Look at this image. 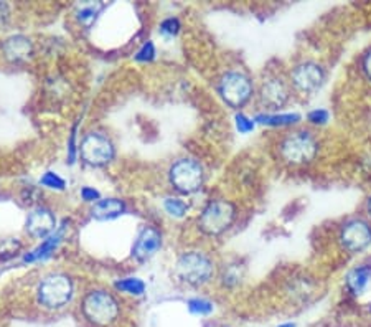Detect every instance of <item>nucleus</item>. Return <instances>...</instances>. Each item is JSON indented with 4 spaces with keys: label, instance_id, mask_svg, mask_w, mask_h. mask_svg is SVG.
I'll return each mask as SVG.
<instances>
[{
    "label": "nucleus",
    "instance_id": "obj_20",
    "mask_svg": "<svg viewBox=\"0 0 371 327\" xmlns=\"http://www.w3.org/2000/svg\"><path fill=\"white\" fill-rule=\"evenodd\" d=\"M116 289L130 296H142L145 293V283L139 278H124L116 283Z\"/></svg>",
    "mask_w": 371,
    "mask_h": 327
},
{
    "label": "nucleus",
    "instance_id": "obj_30",
    "mask_svg": "<svg viewBox=\"0 0 371 327\" xmlns=\"http://www.w3.org/2000/svg\"><path fill=\"white\" fill-rule=\"evenodd\" d=\"M368 214L371 217V197H370V200H368Z\"/></svg>",
    "mask_w": 371,
    "mask_h": 327
},
{
    "label": "nucleus",
    "instance_id": "obj_25",
    "mask_svg": "<svg viewBox=\"0 0 371 327\" xmlns=\"http://www.w3.org/2000/svg\"><path fill=\"white\" fill-rule=\"evenodd\" d=\"M154 56H155V46H154L152 41H147V43H145L142 48L137 51V55H135V60H137V61H150V60H154Z\"/></svg>",
    "mask_w": 371,
    "mask_h": 327
},
{
    "label": "nucleus",
    "instance_id": "obj_29",
    "mask_svg": "<svg viewBox=\"0 0 371 327\" xmlns=\"http://www.w3.org/2000/svg\"><path fill=\"white\" fill-rule=\"evenodd\" d=\"M362 68H363L365 75H367L368 80L371 81V50L368 51L367 55L363 56V61H362Z\"/></svg>",
    "mask_w": 371,
    "mask_h": 327
},
{
    "label": "nucleus",
    "instance_id": "obj_11",
    "mask_svg": "<svg viewBox=\"0 0 371 327\" xmlns=\"http://www.w3.org/2000/svg\"><path fill=\"white\" fill-rule=\"evenodd\" d=\"M27 233L33 238H48L56 228V218L53 212L46 207H36L31 210L25 223Z\"/></svg>",
    "mask_w": 371,
    "mask_h": 327
},
{
    "label": "nucleus",
    "instance_id": "obj_10",
    "mask_svg": "<svg viewBox=\"0 0 371 327\" xmlns=\"http://www.w3.org/2000/svg\"><path fill=\"white\" fill-rule=\"evenodd\" d=\"M291 80H292V85H294L297 90L310 93L322 86L323 80H325V71H323L320 65L307 61V63L297 65L296 68L292 70Z\"/></svg>",
    "mask_w": 371,
    "mask_h": 327
},
{
    "label": "nucleus",
    "instance_id": "obj_23",
    "mask_svg": "<svg viewBox=\"0 0 371 327\" xmlns=\"http://www.w3.org/2000/svg\"><path fill=\"white\" fill-rule=\"evenodd\" d=\"M40 184L46 187V189H51V190H63L65 189V180H63L58 174L55 172H46L43 174V177L40 179Z\"/></svg>",
    "mask_w": 371,
    "mask_h": 327
},
{
    "label": "nucleus",
    "instance_id": "obj_6",
    "mask_svg": "<svg viewBox=\"0 0 371 327\" xmlns=\"http://www.w3.org/2000/svg\"><path fill=\"white\" fill-rule=\"evenodd\" d=\"M170 184L180 194L190 195L202 189L205 174L203 167L193 159H180L169 170Z\"/></svg>",
    "mask_w": 371,
    "mask_h": 327
},
{
    "label": "nucleus",
    "instance_id": "obj_8",
    "mask_svg": "<svg viewBox=\"0 0 371 327\" xmlns=\"http://www.w3.org/2000/svg\"><path fill=\"white\" fill-rule=\"evenodd\" d=\"M219 96L234 109L243 108L253 96V83L246 75L239 71H229L219 80Z\"/></svg>",
    "mask_w": 371,
    "mask_h": 327
},
{
    "label": "nucleus",
    "instance_id": "obj_22",
    "mask_svg": "<svg viewBox=\"0 0 371 327\" xmlns=\"http://www.w3.org/2000/svg\"><path fill=\"white\" fill-rule=\"evenodd\" d=\"M188 309H190V313H193V314L207 316V314H211L215 308H213V303H210L208 299L193 298L188 301Z\"/></svg>",
    "mask_w": 371,
    "mask_h": 327
},
{
    "label": "nucleus",
    "instance_id": "obj_19",
    "mask_svg": "<svg viewBox=\"0 0 371 327\" xmlns=\"http://www.w3.org/2000/svg\"><path fill=\"white\" fill-rule=\"evenodd\" d=\"M299 119V114H259L256 121L268 124V126H287V124L297 123Z\"/></svg>",
    "mask_w": 371,
    "mask_h": 327
},
{
    "label": "nucleus",
    "instance_id": "obj_4",
    "mask_svg": "<svg viewBox=\"0 0 371 327\" xmlns=\"http://www.w3.org/2000/svg\"><path fill=\"white\" fill-rule=\"evenodd\" d=\"M236 207L228 200H211L198 217V227L208 237H219L233 225Z\"/></svg>",
    "mask_w": 371,
    "mask_h": 327
},
{
    "label": "nucleus",
    "instance_id": "obj_17",
    "mask_svg": "<svg viewBox=\"0 0 371 327\" xmlns=\"http://www.w3.org/2000/svg\"><path fill=\"white\" fill-rule=\"evenodd\" d=\"M370 279H371V268L370 266L357 268V269H353V271L347 276V286L353 294H362L363 291L367 289Z\"/></svg>",
    "mask_w": 371,
    "mask_h": 327
},
{
    "label": "nucleus",
    "instance_id": "obj_12",
    "mask_svg": "<svg viewBox=\"0 0 371 327\" xmlns=\"http://www.w3.org/2000/svg\"><path fill=\"white\" fill-rule=\"evenodd\" d=\"M259 100L269 109H279L289 100V88L281 78L273 76L263 81L259 90Z\"/></svg>",
    "mask_w": 371,
    "mask_h": 327
},
{
    "label": "nucleus",
    "instance_id": "obj_18",
    "mask_svg": "<svg viewBox=\"0 0 371 327\" xmlns=\"http://www.w3.org/2000/svg\"><path fill=\"white\" fill-rule=\"evenodd\" d=\"M101 9H103V4H99V2L81 4L80 7H78L76 17H78V20H80L81 25H85V27H91L93 22L98 17V14L101 12Z\"/></svg>",
    "mask_w": 371,
    "mask_h": 327
},
{
    "label": "nucleus",
    "instance_id": "obj_14",
    "mask_svg": "<svg viewBox=\"0 0 371 327\" xmlns=\"http://www.w3.org/2000/svg\"><path fill=\"white\" fill-rule=\"evenodd\" d=\"M2 51L10 61H25L33 53V43L25 35H12L4 41Z\"/></svg>",
    "mask_w": 371,
    "mask_h": 327
},
{
    "label": "nucleus",
    "instance_id": "obj_7",
    "mask_svg": "<svg viewBox=\"0 0 371 327\" xmlns=\"http://www.w3.org/2000/svg\"><path fill=\"white\" fill-rule=\"evenodd\" d=\"M114 154H116V149L106 134L93 131L81 139L80 155L88 165H93V167L108 165L114 159Z\"/></svg>",
    "mask_w": 371,
    "mask_h": 327
},
{
    "label": "nucleus",
    "instance_id": "obj_27",
    "mask_svg": "<svg viewBox=\"0 0 371 327\" xmlns=\"http://www.w3.org/2000/svg\"><path fill=\"white\" fill-rule=\"evenodd\" d=\"M309 121L312 124H325L328 121V113L323 109H315V111L309 113Z\"/></svg>",
    "mask_w": 371,
    "mask_h": 327
},
{
    "label": "nucleus",
    "instance_id": "obj_2",
    "mask_svg": "<svg viewBox=\"0 0 371 327\" xmlns=\"http://www.w3.org/2000/svg\"><path fill=\"white\" fill-rule=\"evenodd\" d=\"M175 273L180 281H184L190 286H203L215 274V264L202 251H185L180 254L177 261Z\"/></svg>",
    "mask_w": 371,
    "mask_h": 327
},
{
    "label": "nucleus",
    "instance_id": "obj_21",
    "mask_svg": "<svg viewBox=\"0 0 371 327\" xmlns=\"http://www.w3.org/2000/svg\"><path fill=\"white\" fill-rule=\"evenodd\" d=\"M164 209L170 217L182 218V217H185V214L188 212V205L182 199H177V197H169V199H165V202H164Z\"/></svg>",
    "mask_w": 371,
    "mask_h": 327
},
{
    "label": "nucleus",
    "instance_id": "obj_3",
    "mask_svg": "<svg viewBox=\"0 0 371 327\" xmlns=\"http://www.w3.org/2000/svg\"><path fill=\"white\" fill-rule=\"evenodd\" d=\"M75 286L65 273H53L41 279L36 288V299L46 309H61L73 298Z\"/></svg>",
    "mask_w": 371,
    "mask_h": 327
},
{
    "label": "nucleus",
    "instance_id": "obj_24",
    "mask_svg": "<svg viewBox=\"0 0 371 327\" xmlns=\"http://www.w3.org/2000/svg\"><path fill=\"white\" fill-rule=\"evenodd\" d=\"M179 30H180V22L179 19H174V17L165 19L160 25V32L165 35H177L179 33Z\"/></svg>",
    "mask_w": 371,
    "mask_h": 327
},
{
    "label": "nucleus",
    "instance_id": "obj_31",
    "mask_svg": "<svg viewBox=\"0 0 371 327\" xmlns=\"http://www.w3.org/2000/svg\"><path fill=\"white\" fill-rule=\"evenodd\" d=\"M279 327H296L294 324H282V326H279Z\"/></svg>",
    "mask_w": 371,
    "mask_h": 327
},
{
    "label": "nucleus",
    "instance_id": "obj_16",
    "mask_svg": "<svg viewBox=\"0 0 371 327\" xmlns=\"http://www.w3.org/2000/svg\"><path fill=\"white\" fill-rule=\"evenodd\" d=\"M63 232H65V227H61L55 233H51V235L48 238H45V240L41 242V245L36 246L33 251L25 254L23 261L31 263V261H38V259H43L46 256H50V254L56 250V246H58L61 243Z\"/></svg>",
    "mask_w": 371,
    "mask_h": 327
},
{
    "label": "nucleus",
    "instance_id": "obj_1",
    "mask_svg": "<svg viewBox=\"0 0 371 327\" xmlns=\"http://www.w3.org/2000/svg\"><path fill=\"white\" fill-rule=\"evenodd\" d=\"M81 311L91 324L106 327L116 323L121 308L111 293L104 289H93L83 298Z\"/></svg>",
    "mask_w": 371,
    "mask_h": 327
},
{
    "label": "nucleus",
    "instance_id": "obj_26",
    "mask_svg": "<svg viewBox=\"0 0 371 327\" xmlns=\"http://www.w3.org/2000/svg\"><path fill=\"white\" fill-rule=\"evenodd\" d=\"M236 128L239 133L246 134L249 131H253L254 129V121L253 119H249L248 116H244V114H238L236 116Z\"/></svg>",
    "mask_w": 371,
    "mask_h": 327
},
{
    "label": "nucleus",
    "instance_id": "obj_5",
    "mask_svg": "<svg viewBox=\"0 0 371 327\" xmlns=\"http://www.w3.org/2000/svg\"><path fill=\"white\" fill-rule=\"evenodd\" d=\"M281 157L292 165L309 164L315 159L318 144L309 133H294L282 139L279 145Z\"/></svg>",
    "mask_w": 371,
    "mask_h": 327
},
{
    "label": "nucleus",
    "instance_id": "obj_28",
    "mask_svg": "<svg viewBox=\"0 0 371 327\" xmlns=\"http://www.w3.org/2000/svg\"><path fill=\"white\" fill-rule=\"evenodd\" d=\"M81 197L85 202H94V204L101 200V195H99V192L91 189V187H83Z\"/></svg>",
    "mask_w": 371,
    "mask_h": 327
},
{
    "label": "nucleus",
    "instance_id": "obj_13",
    "mask_svg": "<svg viewBox=\"0 0 371 327\" xmlns=\"http://www.w3.org/2000/svg\"><path fill=\"white\" fill-rule=\"evenodd\" d=\"M162 235L154 227H144L139 233L137 240L134 243L132 256L139 261H147L154 254L160 250Z\"/></svg>",
    "mask_w": 371,
    "mask_h": 327
},
{
    "label": "nucleus",
    "instance_id": "obj_15",
    "mask_svg": "<svg viewBox=\"0 0 371 327\" xmlns=\"http://www.w3.org/2000/svg\"><path fill=\"white\" fill-rule=\"evenodd\" d=\"M125 212V205L122 200L119 199H101L93 205L91 215L96 220H113L117 218Z\"/></svg>",
    "mask_w": 371,
    "mask_h": 327
},
{
    "label": "nucleus",
    "instance_id": "obj_9",
    "mask_svg": "<svg viewBox=\"0 0 371 327\" xmlns=\"http://www.w3.org/2000/svg\"><path fill=\"white\" fill-rule=\"evenodd\" d=\"M340 242L345 250L357 253L371 245V227L363 220H352L342 228Z\"/></svg>",
    "mask_w": 371,
    "mask_h": 327
}]
</instances>
